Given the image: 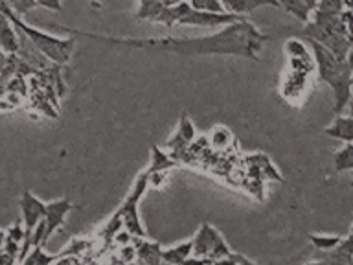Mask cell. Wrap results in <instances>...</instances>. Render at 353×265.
<instances>
[{
	"mask_svg": "<svg viewBox=\"0 0 353 265\" xmlns=\"http://www.w3.org/2000/svg\"><path fill=\"white\" fill-rule=\"evenodd\" d=\"M68 35L92 39L105 44H120L129 48L149 50V52H170L181 55H237L243 59L258 61L259 50L269 41L267 35L259 32L252 22L247 19L236 21L225 26V30L208 35V37L176 39V37H149V39H131V37H109V35H96V33L79 32L72 28H59Z\"/></svg>",
	"mask_w": 353,
	"mask_h": 265,
	"instance_id": "cell-1",
	"label": "cell"
},
{
	"mask_svg": "<svg viewBox=\"0 0 353 265\" xmlns=\"http://www.w3.org/2000/svg\"><path fill=\"white\" fill-rule=\"evenodd\" d=\"M309 44L313 48L319 77L325 85H330L333 96H335L333 110H335V115H341L347 107V101L352 99L353 65L347 59L336 57L330 48H325L324 44L316 43L313 39H309Z\"/></svg>",
	"mask_w": 353,
	"mask_h": 265,
	"instance_id": "cell-2",
	"label": "cell"
},
{
	"mask_svg": "<svg viewBox=\"0 0 353 265\" xmlns=\"http://www.w3.org/2000/svg\"><path fill=\"white\" fill-rule=\"evenodd\" d=\"M6 17L13 22V26L26 33L28 37H30V41L35 44V48L41 50L50 61H54L55 65L63 66L70 61V55L72 52H74V44H76L74 35H70V37L66 39H59L54 37V35H50V33L41 32L37 28L26 24L19 15H15V10H11Z\"/></svg>",
	"mask_w": 353,
	"mask_h": 265,
	"instance_id": "cell-3",
	"label": "cell"
},
{
	"mask_svg": "<svg viewBox=\"0 0 353 265\" xmlns=\"http://www.w3.org/2000/svg\"><path fill=\"white\" fill-rule=\"evenodd\" d=\"M234 251L226 245L217 228L204 221L193 237V253L190 262H208V264H226Z\"/></svg>",
	"mask_w": 353,
	"mask_h": 265,
	"instance_id": "cell-4",
	"label": "cell"
},
{
	"mask_svg": "<svg viewBox=\"0 0 353 265\" xmlns=\"http://www.w3.org/2000/svg\"><path fill=\"white\" fill-rule=\"evenodd\" d=\"M148 186V171H142V173L137 177V181L132 184L131 192H129V195L125 197V201H123L120 208H118V214H120L121 219H123V226L131 232L132 236L145 237V230H143L142 221H140V214H138V203H140V199L143 197V193H145Z\"/></svg>",
	"mask_w": 353,
	"mask_h": 265,
	"instance_id": "cell-5",
	"label": "cell"
},
{
	"mask_svg": "<svg viewBox=\"0 0 353 265\" xmlns=\"http://www.w3.org/2000/svg\"><path fill=\"white\" fill-rule=\"evenodd\" d=\"M21 212L22 223H24V242H22L21 254H19V264H22L28 253L32 251L33 230L39 225V221L46 215V204L37 195H33L30 190H24L21 197Z\"/></svg>",
	"mask_w": 353,
	"mask_h": 265,
	"instance_id": "cell-6",
	"label": "cell"
},
{
	"mask_svg": "<svg viewBox=\"0 0 353 265\" xmlns=\"http://www.w3.org/2000/svg\"><path fill=\"white\" fill-rule=\"evenodd\" d=\"M245 19L243 15L236 13H212V11H199L193 10L192 6L188 4V0L181 2V17L176 24H186V26H199V28H217V26H228L232 22L241 21Z\"/></svg>",
	"mask_w": 353,
	"mask_h": 265,
	"instance_id": "cell-7",
	"label": "cell"
},
{
	"mask_svg": "<svg viewBox=\"0 0 353 265\" xmlns=\"http://www.w3.org/2000/svg\"><path fill=\"white\" fill-rule=\"evenodd\" d=\"M72 210V203L68 199H57V201H52V203L46 204V215H44V247L54 232H57L65 223L66 214Z\"/></svg>",
	"mask_w": 353,
	"mask_h": 265,
	"instance_id": "cell-8",
	"label": "cell"
},
{
	"mask_svg": "<svg viewBox=\"0 0 353 265\" xmlns=\"http://www.w3.org/2000/svg\"><path fill=\"white\" fill-rule=\"evenodd\" d=\"M309 77H311V74H307V72H298L289 68L285 77H283V83H281V96L287 101H291L292 105L302 101L305 92H307Z\"/></svg>",
	"mask_w": 353,
	"mask_h": 265,
	"instance_id": "cell-9",
	"label": "cell"
},
{
	"mask_svg": "<svg viewBox=\"0 0 353 265\" xmlns=\"http://www.w3.org/2000/svg\"><path fill=\"white\" fill-rule=\"evenodd\" d=\"M131 243L137 248L138 264L159 265L162 262V247L157 242H149L148 236H132Z\"/></svg>",
	"mask_w": 353,
	"mask_h": 265,
	"instance_id": "cell-10",
	"label": "cell"
},
{
	"mask_svg": "<svg viewBox=\"0 0 353 265\" xmlns=\"http://www.w3.org/2000/svg\"><path fill=\"white\" fill-rule=\"evenodd\" d=\"M22 242H24V223H22V221H15V223L6 230V243L2 253L10 254L11 258L15 259V262H19Z\"/></svg>",
	"mask_w": 353,
	"mask_h": 265,
	"instance_id": "cell-11",
	"label": "cell"
},
{
	"mask_svg": "<svg viewBox=\"0 0 353 265\" xmlns=\"http://www.w3.org/2000/svg\"><path fill=\"white\" fill-rule=\"evenodd\" d=\"M19 44H21V41H19L17 28L13 30V22L0 13V46L6 54H15L19 50Z\"/></svg>",
	"mask_w": 353,
	"mask_h": 265,
	"instance_id": "cell-12",
	"label": "cell"
},
{
	"mask_svg": "<svg viewBox=\"0 0 353 265\" xmlns=\"http://www.w3.org/2000/svg\"><path fill=\"white\" fill-rule=\"evenodd\" d=\"M324 132L331 138H339L342 142H353V116H336Z\"/></svg>",
	"mask_w": 353,
	"mask_h": 265,
	"instance_id": "cell-13",
	"label": "cell"
},
{
	"mask_svg": "<svg viewBox=\"0 0 353 265\" xmlns=\"http://www.w3.org/2000/svg\"><path fill=\"white\" fill-rule=\"evenodd\" d=\"M225 10L228 13H236V15H247L254 11L259 6H278L276 0H221Z\"/></svg>",
	"mask_w": 353,
	"mask_h": 265,
	"instance_id": "cell-14",
	"label": "cell"
},
{
	"mask_svg": "<svg viewBox=\"0 0 353 265\" xmlns=\"http://www.w3.org/2000/svg\"><path fill=\"white\" fill-rule=\"evenodd\" d=\"M193 253V239L190 242H182L175 247L164 248L162 251V262H168V264H186L190 262Z\"/></svg>",
	"mask_w": 353,
	"mask_h": 265,
	"instance_id": "cell-15",
	"label": "cell"
},
{
	"mask_svg": "<svg viewBox=\"0 0 353 265\" xmlns=\"http://www.w3.org/2000/svg\"><path fill=\"white\" fill-rule=\"evenodd\" d=\"M176 166H179V162H176L173 157L164 153L159 146H153V148H151V162H149V168L145 171L151 175V173H159V171L173 170Z\"/></svg>",
	"mask_w": 353,
	"mask_h": 265,
	"instance_id": "cell-16",
	"label": "cell"
},
{
	"mask_svg": "<svg viewBox=\"0 0 353 265\" xmlns=\"http://www.w3.org/2000/svg\"><path fill=\"white\" fill-rule=\"evenodd\" d=\"M276 2H278V6H281L287 13H291V15L296 17L298 21L309 22V19H311L313 10L309 8V4L305 0H276Z\"/></svg>",
	"mask_w": 353,
	"mask_h": 265,
	"instance_id": "cell-17",
	"label": "cell"
},
{
	"mask_svg": "<svg viewBox=\"0 0 353 265\" xmlns=\"http://www.w3.org/2000/svg\"><path fill=\"white\" fill-rule=\"evenodd\" d=\"M307 239L311 242L314 251H319V253H327V251H333V248L339 247L344 237L331 236V234H309Z\"/></svg>",
	"mask_w": 353,
	"mask_h": 265,
	"instance_id": "cell-18",
	"label": "cell"
},
{
	"mask_svg": "<svg viewBox=\"0 0 353 265\" xmlns=\"http://www.w3.org/2000/svg\"><path fill=\"white\" fill-rule=\"evenodd\" d=\"M54 262H61V254H46L41 245L37 247H32V251L28 253V256L24 258L22 264L26 265H50L54 264Z\"/></svg>",
	"mask_w": 353,
	"mask_h": 265,
	"instance_id": "cell-19",
	"label": "cell"
},
{
	"mask_svg": "<svg viewBox=\"0 0 353 265\" xmlns=\"http://www.w3.org/2000/svg\"><path fill=\"white\" fill-rule=\"evenodd\" d=\"M335 168L336 171L353 170V142H347L341 151H336Z\"/></svg>",
	"mask_w": 353,
	"mask_h": 265,
	"instance_id": "cell-20",
	"label": "cell"
},
{
	"mask_svg": "<svg viewBox=\"0 0 353 265\" xmlns=\"http://www.w3.org/2000/svg\"><path fill=\"white\" fill-rule=\"evenodd\" d=\"M188 4L199 11H212V13H225L226 11L221 0H188Z\"/></svg>",
	"mask_w": 353,
	"mask_h": 265,
	"instance_id": "cell-21",
	"label": "cell"
},
{
	"mask_svg": "<svg viewBox=\"0 0 353 265\" xmlns=\"http://www.w3.org/2000/svg\"><path fill=\"white\" fill-rule=\"evenodd\" d=\"M285 54L287 57H307L309 48L307 44H303L302 41H298V39H289L285 43Z\"/></svg>",
	"mask_w": 353,
	"mask_h": 265,
	"instance_id": "cell-22",
	"label": "cell"
},
{
	"mask_svg": "<svg viewBox=\"0 0 353 265\" xmlns=\"http://www.w3.org/2000/svg\"><path fill=\"white\" fill-rule=\"evenodd\" d=\"M210 140H212V146H214V148H226V144L232 140V132L228 131L226 127H217V129L212 131Z\"/></svg>",
	"mask_w": 353,
	"mask_h": 265,
	"instance_id": "cell-23",
	"label": "cell"
},
{
	"mask_svg": "<svg viewBox=\"0 0 353 265\" xmlns=\"http://www.w3.org/2000/svg\"><path fill=\"white\" fill-rule=\"evenodd\" d=\"M116 259H118V262H123V264L137 259V248H134V245H132V243H127V245L118 247V258Z\"/></svg>",
	"mask_w": 353,
	"mask_h": 265,
	"instance_id": "cell-24",
	"label": "cell"
},
{
	"mask_svg": "<svg viewBox=\"0 0 353 265\" xmlns=\"http://www.w3.org/2000/svg\"><path fill=\"white\" fill-rule=\"evenodd\" d=\"M35 2H37V6H44L48 10L61 11V0H35Z\"/></svg>",
	"mask_w": 353,
	"mask_h": 265,
	"instance_id": "cell-25",
	"label": "cell"
},
{
	"mask_svg": "<svg viewBox=\"0 0 353 265\" xmlns=\"http://www.w3.org/2000/svg\"><path fill=\"white\" fill-rule=\"evenodd\" d=\"M8 57H10V54H6L4 50H2V46H0V72L4 70L6 63H8Z\"/></svg>",
	"mask_w": 353,
	"mask_h": 265,
	"instance_id": "cell-26",
	"label": "cell"
},
{
	"mask_svg": "<svg viewBox=\"0 0 353 265\" xmlns=\"http://www.w3.org/2000/svg\"><path fill=\"white\" fill-rule=\"evenodd\" d=\"M4 243H6V230H0V253L4 251Z\"/></svg>",
	"mask_w": 353,
	"mask_h": 265,
	"instance_id": "cell-27",
	"label": "cell"
},
{
	"mask_svg": "<svg viewBox=\"0 0 353 265\" xmlns=\"http://www.w3.org/2000/svg\"><path fill=\"white\" fill-rule=\"evenodd\" d=\"M305 2H307L309 4V8H311V10H316V6H319V2L320 0H305Z\"/></svg>",
	"mask_w": 353,
	"mask_h": 265,
	"instance_id": "cell-28",
	"label": "cell"
},
{
	"mask_svg": "<svg viewBox=\"0 0 353 265\" xmlns=\"http://www.w3.org/2000/svg\"><path fill=\"white\" fill-rule=\"evenodd\" d=\"M344 6H346V10L353 11V0H344Z\"/></svg>",
	"mask_w": 353,
	"mask_h": 265,
	"instance_id": "cell-29",
	"label": "cell"
},
{
	"mask_svg": "<svg viewBox=\"0 0 353 265\" xmlns=\"http://www.w3.org/2000/svg\"><path fill=\"white\" fill-rule=\"evenodd\" d=\"M347 109H350V116H353V98L347 101Z\"/></svg>",
	"mask_w": 353,
	"mask_h": 265,
	"instance_id": "cell-30",
	"label": "cell"
},
{
	"mask_svg": "<svg viewBox=\"0 0 353 265\" xmlns=\"http://www.w3.org/2000/svg\"><path fill=\"white\" fill-rule=\"evenodd\" d=\"M347 61H350V63L353 65V48H352V52H350V55H347Z\"/></svg>",
	"mask_w": 353,
	"mask_h": 265,
	"instance_id": "cell-31",
	"label": "cell"
},
{
	"mask_svg": "<svg viewBox=\"0 0 353 265\" xmlns=\"http://www.w3.org/2000/svg\"><path fill=\"white\" fill-rule=\"evenodd\" d=\"M352 83H353V77H352Z\"/></svg>",
	"mask_w": 353,
	"mask_h": 265,
	"instance_id": "cell-32",
	"label": "cell"
}]
</instances>
